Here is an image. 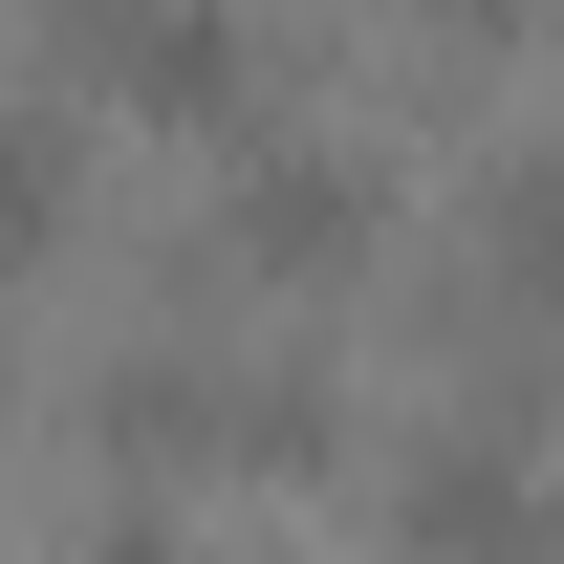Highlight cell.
Segmentation results:
<instances>
[{"mask_svg":"<svg viewBox=\"0 0 564 564\" xmlns=\"http://www.w3.org/2000/svg\"><path fill=\"white\" fill-rule=\"evenodd\" d=\"M66 66H109V87L152 109V131H239L261 44H239L217 0H66Z\"/></svg>","mask_w":564,"mask_h":564,"instance_id":"6da1fadb","label":"cell"},{"mask_svg":"<svg viewBox=\"0 0 564 564\" xmlns=\"http://www.w3.org/2000/svg\"><path fill=\"white\" fill-rule=\"evenodd\" d=\"M369 239H391V196H369V152H326V131L239 152V196H217V261H261V282H326V261H369Z\"/></svg>","mask_w":564,"mask_h":564,"instance_id":"7a4b0ae2","label":"cell"},{"mask_svg":"<svg viewBox=\"0 0 564 564\" xmlns=\"http://www.w3.org/2000/svg\"><path fill=\"white\" fill-rule=\"evenodd\" d=\"M413 564H564V478L499 456V434H434L413 456Z\"/></svg>","mask_w":564,"mask_h":564,"instance_id":"3957f363","label":"cell"},{"mask_svg":"<svg viewBox=\"0 0 564 564\" xmlns=\"http://www.w3.org/2000/svg\"><path fill=\"white\" fill-rule=\"evenodd\" d=\"M66 239V109H0V261Z\"/></svg>","mask_w":564,"mask_h":564,"instance_id":"277c9868","label":"cell"},{"mask_svg":"<svg viewBox=\"0 0 564 564\" xmlns=\"http://www.w3.org/2000/svg\"><path fill=\"white\" fill-rule=\"evenodd\" d=\"M499 282H564V152L499 174Z\"/></svg>","mask_w":564,"mask_h":564,"instance_id":"5b68a950","label":"cell"},{"mask_svg":"<svg viewBox=\"0 0 564 564\" xmlns=\"http://www.w3.org/2000/svg\"><path fill=\"white\" fill-rule=\"evenodd\" d=\"M109 564H217V543H152V521H109Z\"/></svg>","mask_w":564,"mask_h":564,"instance_id":"8992f818","label":"cell"},{"mask_svg":"<svg viewBox=\"0 0 564 564\" xmlns=\"http://www.w3.org/2000/svg\"><path fill=\"white\" fill-rule=\"evenodd\" d=\"M434 22H521V0H434Z\"/></svg>","mask_w":564,"mask_h":564,"instance_id":"52a82bcc","label":"cell"}]
</instances>
